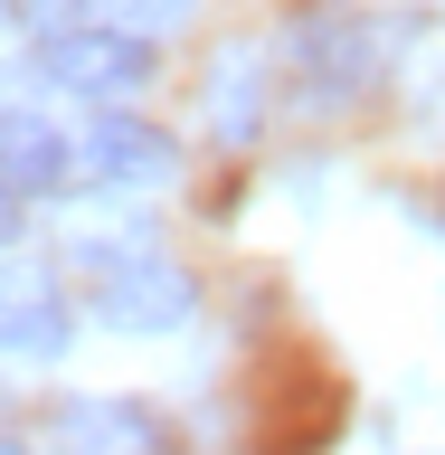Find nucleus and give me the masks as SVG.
Instances as JSON below:
<instances>
[{
  "instance_id": "nucleus-2",
  "label": "nucleus",
  "mask_w": 445,
  "mask_h": 455,
  "mask_svg": "<svg viewBox=\"0 0 445 455\" xmlns=\"http://www.w3.org/2000/svg\"><path fill=\"white\" fill-rule=\"evenodd\" d=\"M284 57H294V85L313 105H351V95L379 85V28L351 20V10H294Z\"/></svg>"
},
{
  "instance_id": "nucleus-9",
  "label": "nucleus",
  "mask_w": 445,
  "mask_h": 455,
  "mask_svg": "<svg viewBox=\"0 0 445 455\" xmlns=\"http://www.w3.org/2000/svg\"><path fill=\"white\" fill-rule=\"evenodd\" d=\"M28 38H57V28H76V0H0Z\"/></svg>"
},
{
  "instance_id": "nucleus-6",
  "label": "nucleus",
  "mask_w": 445,
  "mask_h": 455,
  "mask_svg": "<svg viewBox=\"0 0 445 455\" xmlns=\"http://www.w3.org/2000/svg\"><path fill=\"white\" fill-rule=\"evenodd\" d=\"M76 341V313H67V294H57L48 275H10L0 284V351L10 361H57Z\"/></svg>"
},
{
  "instance_id": "nucleus-5",
  "label": "nucleus",
  "mask_w": 445,
  "mask_h": 455,
  "mask_svg": "<svg viewBox=\"0 0 445 455\" xmlns=\"http://www.w3.org/2000/svg\"><path fill=\"white\" fill-rule=\"evenodd\" d=\"M48 446L57 455H162V418L142 398H57Z\"/></svg>"
},
{
  "instance_id": "nucleus-10",
  "label": "nucleus",
  "mask_w": 445,
  "mask_h": 455,
  "mask_svg": "<svg viewBox=\"0 0 445 455\" xmlns=\"http://www.w3.org/2000/svg\"><path fill=\"white\" fill-rule=\"evenodd\" d=\"M114 10H123L133 28H180L190 20V0H114Z\"/></svg>"
},
{
  "instance_id": "nucleus-7",
  "label": "nucleus",
  "mask_w": 445,
  "mask_h": 455,
  "mask_svg": "<svg viewBox=\"0 0 445 455\" xmlns=\"http://www.w3.org/2000/svg\"><path fill=\"white\" fill-rule=\"evenodd\" d=\"M266 133V57L256 48H219L209 57V142L219 152H247Z\"/></svg>"
},
{
  "instance_id": "nucleus-11",
  "label": "nucleus",
  "mask_w": 445,
  "mask_h": 455,
  "mask_svg": "<svg viewBox=\"0 0 445 455\" xmlns=\"http://www.w3.org/2000/svg\"><path fill=\"white\" fill-rule=\"evenodd\" d=\"M20 237V190H0V247Z\"/></svg>"
},
{
  "instance_id": "nucleus-1",
  "label": "nucleus",
  "mask_w": 445,
  "mask_h": 455,
  "mask_svg": "<svg viewBox=\"0 0 445 455\" xmlns=\"http://www.w3.org/2000/svg\"><path fill=\"white\" fill-rule=\"evenodd\" d=\"M38 67H48L57 95H76V105H123L152 85V38L142 28H105V20H76L38 38Z\"/></svg>"
},
{
  "instance_id": "nucleus-4",
  "label": "nucleus",
  "mask_w": 445,
  "mask_h": 455,
  "mask_svg": "<svg viewBox=\"0 0 445 455\" xmlns=\"http://www.w3.org/2000/svg\"><path fill=\"white\" fill-rule=\"evenodd\" d=\"M171 171H180V142L162 124H142V114H95L85 124V180H105V190H162Z\"/></svg>"
},
{
  "instance_id": "nucleus-3",
  "label": "nucleus",
  "mask_w": 445,
  "mask_h": 455,
  "mask_svg": "<svg viewBox=\"0 0 445 455\" xmlns=\"http://www.w3.org/2000/svg\"><path fill=\"white\" fill-rule=\"evenodd\" d=\"M95 313H105L114 332H180L199 313V284L180 275L162 247H142V256H123L114 275H95Z\"/></svg>"
},
{
  "instance_id": "nucleus-8",
  "label": "nucleus",
  "mask_w": 445,
  "mask_h": 455,
  "mask_svg": "<svg viewBox=\"0 0 445 455\" xmlns=\"http://www.w3.org/2000/svg\"><path fill=\"white\" fill-rule=\"evenodd\" d=\"M76 162H85V152L57 133V124H38V114H0V190L48 199V190H67Z\"/></svg>"
},
{
  "instance_id": "nucleus-12",
  "label": "nucleus",
  "mask_w": 445,
  "mask_h": 455,
  "mask_svg": "<svg viewBox=\"0 0 445 455\" xmlns=\"http://www.w3.org/2000/svg\"><path fill=\"white\" fill-rule=\"evenodd\" d=\"M0 455H28V446H10V436H0Z\"/></svg>"
}]
</instances>
